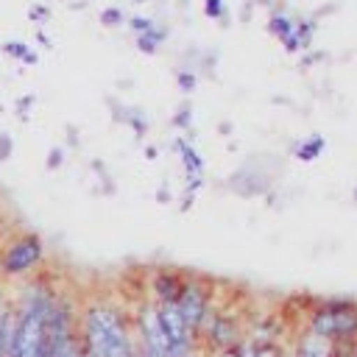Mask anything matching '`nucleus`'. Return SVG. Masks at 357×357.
I'll list each match as a JSON object with an SVG mask.
<instances>
[{
	"label": "nucleus",
	"instance_id": "1",
	"mask_svg": "<svg viewBox=\"0 0 357 357\" xmlns=\"http://www.w3.org/2000/svg\"><path fill=\"white\" fill-rule=\"evenodd\" d=\"M81 346L92 357H137L126 312L109 301H92L78 318Z\"/></svg>",
	"mask_w": 357,
	"mask_h": 357
},
{
	"label": "nucleus",
	"instance_id": "2",
	"mask_svg": "<svg viewBox=\"0 0 357 357\" xmlns=\"http://www.w3.org/2000/svg\"><path fill=\"white\" fill-rule=\"evenodd\" d=\"M56 296L59 293L45 287H31L25 293L22 304L17 307V329L6 357H50L45 321L56 304Z\"/></svg>",
	"mask_w": 357,
	"mask_h": 357
},
{
	"label": "nucleus",
	"instance_id": "3",
	"mask_svg": "<svg viewBox=\"0 0 357 357\" xmlns=\"http://www.w3.org/2000/svg\"><path fill=\"white\" fill-rule=\"evenodd\" d=\"M307 329L329 343L357 340V301L351 298H324L307 312Z\"/></svg>",
	"mask_w": 357,
	"mask_h": 357
},
{
	"label": "nucleus",
	"instance_id": "4",
	"mask_svg": "<svg viewBox=\"0 0 357 357\" xmlns=\"http://www.w3.org/2000/svg\"><path fill=\"white\" fill-rule=\"evenodd\" d=\"M176 307H178L184 324L190 326V332L198 337L206 318L215 310V284L204 276H187L184 287H181V296L176 298Z\"/></svg>",
	"mask_w": 357,
	"mask_h": 357
},
{
	"label": "nucleus",
	"instance_id": "5",
	"mask_svg": "<svg viewBox=\"0 0 357 357\" xmlns=\"http://www.w3.org/2000/svg\"><path fill=\"white\" fill-rule=\"evenodd\" d=\"M204 343L209 346L212 354H220L231 346H237L240 340H245V329L237 312L231 310H212V315L206 318L204 329H201Z\"/></svg>",
	"mask_w": 357,
	"mask_h": 357
},
{
	"label": "nucleus",
	"instance_id": "6",
	"mask_svg": "<svg viewBox=\"0 0 357 357\" xmlns=\"http://www.w3.org/2000/svg\"><path fill=\"white\" fill-rule=\"evenodd\" d=\"M42 254H45L42 240L36 234H22V237L11 240V245L6 248V254L0 259V271L6 276H25L42 262Z\"/></svg>",
	"mask_w": 357,
	"mask_h": 357
},
{
	"label": "nucleus",
	"instance_id": "7",
	"mask_svg": "<svg viewBox=\"0 0 357 357\" xmlns=\"http://www.w3.org/2000/svg\"><path fill=\"white\" fill-rule=\"evenodd\" d=\"M173 148L184 165V176H187V195H198V190L204 187V156L201 151L192 145V139L187 134H178L173 139Z\"/></svg>",
	"mask_w": 357,
	"mask_h": 357
},
{
	"label": "nucleus",
	"instance_id": "8",
	"mask_svg": "<svg viewBox=\"0 0 357 357\" xmlns=\"http://www.w3.org/2000/svg\"><path fill=\"white\" fill-rule=\"evenodd\" d=\"M184 273L173 271V268H162L151 276V301L153 304H173L181 296L184 287Z\"/></svg>",
	"mask_w": 357,
	"mask_h": 357
},
{
	"label": "nucleus",
	"instance_id": "9",
	"mask_svg": "<svg viewBox=\"0 0 357 357\" xmlns=\"http://www.w3.org/2000/svg\"><path fill=\"white\" fill-rule=\"evenodd\" d=\"M293 357H335V343H329V340L312 335L310 329H304V332L296 337Z\"/></svg>",
	"mask_w": 357,
	"mask_h": 357
},
{
	"label": "nucleus",
	"instance_id": "10",
	"mask_svg": "<svg viewBox=\"0 0 357 357\" xmlns=\"http://www.w3.org/2000/svg\"><path fill=\"white\" fill-rule=\"evenodd\" d=\"M229 187L237 192V195H257V192H262V190H268L271 187V178H265L262 173H257V170H237L231 178H229Z\"/></svg>",
	"mask_w": 357,
	"mask_h": 357
},
{
	"label": "nucleus",
	"instance_id": "11",
	"mask_svg": "<svg viewBox=\"0 0 357 357\" xmlns=\"http://www.w3.org/2000/svg\"><path fill=\"white\" fill-rule=\"evenodd\" d=\"M326 151V139L321 134H312V137H304L298 142H293L290 153L298 159V162H315L321 153Z\"/></svg>",
	"mask_w": 357,
	"mask_h": 357
},
{
	"label": "nucleus",
	"instance_id": "12",
	"mask_svg": "<svg viewBox=\"0 0 357 357\" xmlns=\"http://www.w3.org/2000/svg\"><path fill=\"white\" fill-rule=\"evenodd\" d=\"M265 31H268L271 36H276V39H284V36H290V33L296 31V14H290V11H282V8H273V11L268 14Z\"/></svg>",
	"mask_w": 357,
	"mask_h": 357
},
{
	"label": "nucleus",
	"instance_id": "13",
	"mask_svg": "<svg viewBox=\"0 0 357 357\" xmlns=\"http://www.w3.org/2000/svg\"><path fill=\"white\" fill-rule=\"evenodd\" d=\"M165 39H167V28L153 25L151 31H145V33L137 36V50L145 53V56H153V53H159V47H162Z\"/></svg>",
	"mask_w": 357,
	"mask_h": 357
},
{
	"label": "nucleus",
	"instance_id": "14",
	"mask_svg": "<svg viewBox=\"0 0 357 357\" xmlns=\"http://www.w3.org/2000/svg\"><path fill=\"white\" fill-rule=\"evenodd\" d=\"M315 31H318V17H296V36H298L301 53H307L312 47Z\"/></svg>",
	"mask_w": 357,
	"mask_h": 357
},
{
	"label": "nucleus",
	"instance_id": "15",
	"mask_svg": "<svg viewBox=\"0 0 357 357\" xmlns=\"http://www.w3.org/2000/svg\"><path fill=\"white\" fill-rule=\"evenodd\" d=\"M204 17L206 20H215L220 28H229V8H226V0H204Z\"/></svg>",
	"mask_w": 357,
	"mask_h": 357
},
{
	"label": "nucleus",
	"instance_id": "16",
	"mask_svg": "<svg viewBox=\"0 0 357 357\" xmlns=\"http://www.w3.org/2000/svg\"><path fill=\"white\" fill-rule=\"evenodd\" d=\"M173 75H176V86H178L184 95H192V92L198 89V73H195L192 67H178Z\"/></svg>",
	"mask_w": 357,
	"mask_h": 357
},
{
	"label": "nucleus",
	"instance_id": "17",
	"mask_svg": "<svg viewBox=\"0 0 357 357\" xmlns=\"http://www.w3.org/2000/svg\"><path fill=\"white\" fill-rule=\"evenodd\" d=\"M254 357H287V351L279 340H265V343H254Z\"/></svg>",
	"mask_w": 357,
	"mask_h": 357
},
{
	"label": "nucleus",
	"instance_id": "18",
	"mask_svg": "<svg viewBox=\"0 0 357 357\" xmlns=\"http://www.w3.org/2000/svg\"><path fill=\"white\" fill-rule=\"evenodd\" d=\"M178 131H192V106L190 103H181L176 112H173V120H170Z\"/></svg>",
	"mask_w": 357,
	"mask_h": 357
},
{
	"label": "nucleus",
	"instance_id": "19",
	"mask_svg": "<svg viewBox=\"0 0 357 357\" xmlns=\"http://www.w3.org/2000/svg\"><path fill=\"white\" fill-rule=\"evenodd\" d=\"M215 357H254V343L245 337V340H240L237 346H231V349H226V351H220V354H215Z\"/></svg>",
	"mask_w": 357,
	"mask_h": 357
},
{
	"label": "nucleus",
	"instance_id": "20",
	"mask_svg": "<svg viewBox=\"0 0 357 357\" xmlns=\"http://www.w3.org/2000/svg\"><path fill=\"white\" fill-rule=\"evenodd\" d=\"M123 11L120 8H103L100 11V22L106 25V28H117V25H123Z\"/></svg>",
	"mask_w": 357,
	"mask_h": 357
},
{
	"label": "nucleus",
	"instance_id": "21",
	"mask_svg": "<svg viewBox=\"0 0 357 357\" xmlns=\"http://www.w3.org/2000/svg\"><path fill=\"white\" fill-rule=\"evenodd\" d=\"M153 25H156V22H153L151 17H131V20H128V28H131L137 36H139V33H145V31H151Z\"/></svg>",
	"mask_w": 357,
	"mask_h": 357
},
{
	"label": "nucleus",
	"instance_id": "22",
	"mask_svg": "<svg viewBox=\"0 0 357 357\" xmlns=\"http://www.w3.org/2000/svg\"><path fill=\"white\" fill-rule=\"evenodd\" d=\"M324 59H326V53H304V56H301V70H307L310 64L324 61Z\"/></svg>",
	"mask_w": 357,
	"mask_h": 357
},
{
	"label": "nucleus",
	"instance_id": "23",
	"mask_svg": "<svg viewBox=\"0 0 357 357\" xmlns=\"http://www.w3.org/2000/svg\"><path fill=\"white\" fill-rule=\"evenodd\" d=\"M254 0H243V6H240V22H248L251 20V14H254Z\"/></svg>",
	"mask_w": 357,
	"mask_h": 357
},
{
	"label": "nucleus",
	"instance_id": "24",
	"mask_svg": "<svg viewBox=\"0 0 357 357\" xmlns=\"http://www.w3.org/2000/svg\"><path fill=\"white\" fill-rule=\"evenodd\" d=\"M61 165V151L56 148V151H50V159H47V167H59Z\"/></svg>",
	"mask_w": 357,
	"mask_h": 357
},
{
	"label": "nucleus",
	"instance_id": "25",
	"mask_svg": "<svg viewBox=\"0 0 357 357\" xmlns=\"http://www.w3.org/2000/svg\"><path fill=\"white\" fill-rule=\"evenodd\" d=\"M11 153V139H6V137H0V159H6Z\"/></svg>",
	"mask_w": 357,
	"mask_h": 357
},
{
	"label": "nucleus",
	"instance_id": "26",
	"mask_svg": "<svg viewBox=\"0 0 357 357\" xmlns=\"http://www.w3.org/2000/svg\"><path fill=\"white\" fill-rule=\"evenodd\" d=\"M218 131H220V137H229V134H231V123H229V120H226V123H220V126H218Z\"/></svg>",
	"mask_w": 357,
	"mask_h": 357
},
{
	"label": "nucleus",
	"instance_id": "27",
	"mask_svg": "<svg viewBox=\"0 0 357 357\" xmlns=\"http://www.w3.org/2000/svg\"><path fill=\"white\" fill-rule=\"evenodd\" d=\"M156 156H159V151H156L153 145H148V148H145V159H148V162H153Z\"/></svg>",
	"mask_w": 357,
	"mask_h": 357
},
{
	"label": "nucleus",
	"instance_id": "28",
	"mask_svg": "<svg viewBox=\"0 0 357 357\" xmlns=\"http://www.w3.org/2000/svg\"><path fill=\"white\" fill-rule=\"evenodd\" d=\"M276 3H279V0H254V6H262V8H265V6H268V8H273Z\"/></svg>",
	"mask_w": 357,
	"mask_h": 357
},
{
	"label": "nucleus",
	"instance_id": "29",
	"mask_svg": "<svg viewBox=\"0 0 357 357\" xmlns=\"http://www.w3.org/2000/svg\"><path fill=\"white\" fill-rule=\"evenodd\" d=\"M81 357H92V354H89V351H86V349L81 346Z\"/></svg>",
	"mask_w": 357,
	"mask_h": 357
},
{
	"label": "nucleus",
	"instance_id": "30",
	"mask_svg": "<svg viewBox=\"0 0 357 357\" xmlns=\"http://www.w3.org/2000/svg\"><path fill=\"white\" fill-rule=\"evenodd\" d=\"M351 357H357V340H354V349H351Z\"/></svg>",
	"mask_w": 357,
	"mask_h": 357
},
{
	"label": "nucleus",
	"instance_id": "31",
	"mask_svg": "<svg viewBox=\"0 0 357 357\" xmlns=\"http://www.w3.org/2000/svg\"><path fill=\"white\" fill-rule=\"evenodd\" d=\"M354 201H357V187H354Z\"/></svg>",
	"mask_w": 357,
	"mask_h": 357
},
{
	"label": "nucleus",
	"instance_id": "32",
	"mask_svg": "<svg viewBox=\"0 0 357 357\" xmlns=\"http://www.w3.org/2000/svg\"><path fill=\"white\" fill-rule=\"evenodd\" d=\"M192 357H198V354H192Z\"/></svg>",
	"mask_w": 357,
	"mask_h": 357
}]
</instances>
